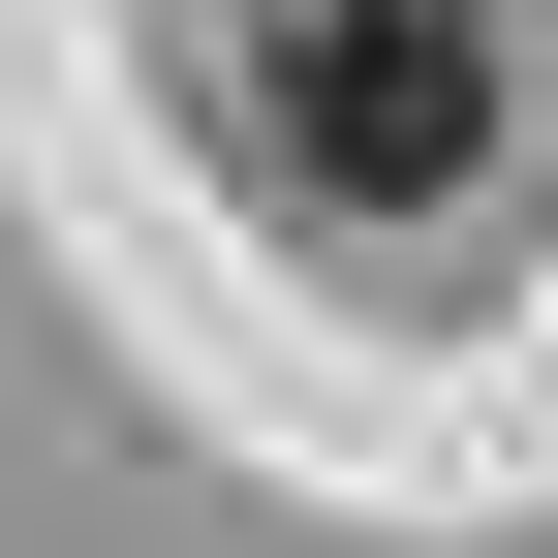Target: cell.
I'll return each mask as SVG.
<instances>
[{
  "label": "cell",
  "mask_w": 558,
  "mask_h": 558,
  "mask_svg": "<svg viewBox=\"0 0 558 558\" xmlns=\"http://www.w3.org/2000/svg\"><path fill=\"white\" fill-rule=\"evenodd\" d=\"M279 156L373 186V218H435V186L497 156V32H465V0H279Z\"/></svg>",
  "instance_id": "1"
}]
</instances>
